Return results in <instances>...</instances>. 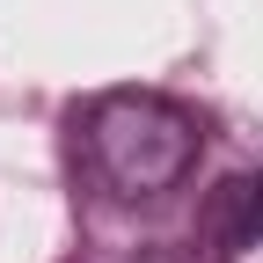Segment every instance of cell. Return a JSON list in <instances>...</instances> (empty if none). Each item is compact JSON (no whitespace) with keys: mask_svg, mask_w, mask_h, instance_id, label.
<instances>
[{"mask_svg":"<svg viewBox=\"0 0 263 263\" xmlns=\"http://www.w3.org/2000/svg\"><path fill=\"white\" fill-rule=\"evenodd\" d=\"M81 146H88V168L103 176V190L139 205V197H168L197 168L205 132H197V117L183 103H168L154 88H110L88 103Z\"/></svg>","mask_w":263,"mask_h":263,"instance_id":"obj_1","label":"cell"},{"mask_svg":"<svg viewBox=\"0 0 263 263\" xmlns=\"http://www.w3.org/2000/svg\"><path fill=\"white\" fill-rule=\"evenodd\" d=\"M197 234L212 241V256H249L263 249V168H234L219 176L205 212H197Z\"/></svg>","mask_w":263,"mask_h":263,"instance_id":"obj_2","label":"cell"}]
</instances>
